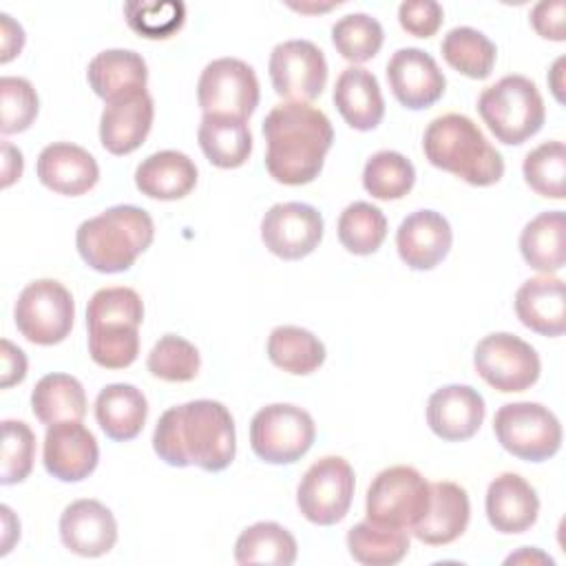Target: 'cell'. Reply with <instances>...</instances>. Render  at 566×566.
Instances as JSON below:
<instances>
[{
  "mask_svg": "<svg viewBox=\"0 0 566 566\" xmlns=\"http://www.w3.org/2000/svg\"><path fill=\"white\" fill-rule=\"evenodd\" d=\"M294 535L276 522H256L241 531L234 544L237 564H274L290 566L296 562Z\"/></svg>",
  "mask_w": 566,
  "mask_h": 566,
  "instance_id": "34",
  "label": "cell"
},
{
  "mask_svg": "<svg viewBox=\"0 0 566 566\" xmlns=\"http://www.w3.org/2000/svg\"><path fill=\"white\" fill-rule=\"evenodd\" d=\"M2 551L0 555H7L13 546V542L20 537V522L15 520L13 511L9 506H2Z\"/></svg>",
  "mask_w": 566,
  "mask_h": 566,
  "instance_id": "50",
  "label": "cell"
},
{
  "mask_svg": "<svg viewBox=\"0 0 566 566\" xmlns=\"http://www.w3.org/2000/svg\"><path fill=\"white\" fill-rule=\"evenodd\" d=\"M562 66H564V57H559V60L553 64L551 77H548V80H551V88H553L557 102H564V95H562V88H564V84H562Z\"/></svg>",
  "mask_w": 566,
  "mask_h": 566,
  "instance_id": "52",
  "label": "cell"
},
{
  "mask_svg": "<svg viewBox=\"0 0 566 566\" xmlns=\"http://www.w3.org/2000/svg\"><path fill=\"white\" fill-rule=\"evenodd\" d=\"M155 106L148 93L117 99L104 106L99 117V142L113 155L137 150L153 126Z\"/></svg>",
  "mask_w": 566,
  "mask_h": 566,
  "instance_id": "25",
  "label": "cell"
},
{
  "mask_svg": "<svg viewBox=\"0 0 566 566\" xmlns=\"http://www.w3.org/2000/svg\"><path fill=\"white\" fill-rule=\"evenodd\" d=\"M268 358L287 374L307 376L325 363V345L305 327L279 325L268 336Z\"/></svg>",
  "mask_w": 566,
  "mask_h": 566,
  "instance_id": "33",
  "label": "cell"
},
{
  "mask_svg": "<svg viewBox=\"0 0 566 566\" xmlns=\"http://www.w3.org/2000/svg\"><path fill=\"white\" fill-rule=\"evenodd\" d=\"M469 517L471 504L467 491L455 482H433L429 484L427 511L411 526V533L429 546H444L467 531Z\"/></svg>",
  "mask_w": 566,
  "mask_h": 566,
  "instance_id": "22",
  "label": "cell"
},
{
  "mask_svg": "<svg viewBox=\"0 0 566 566\" xmlns=\"http://www.w3.org/2000/svg\"><path fill=\"white\" fill-rule=\"evenodd\" d=\"M473 367L486 385L502 394L533 387L542 371L535 347L509 332L484 336L473 349Z\"/></svg>",
  "mask_w": 566,
  "mask_h": 566,
  "instance_id": "12",
  "label": "cell"
},
{
  "mask_svg": "<svg viewBox=\"0 0 566 566\" xmlns=\"http://www.w3.org/2000/svg\"><path fill=\"white\" fill-rule=\"evenodd\" d=\"M416 181L413 164L396 150L374 153L363 168L365 190L380 201L402 199Z\"/></svg>",
  "mask_w": 566,
  "mask_h": 566,
  "instance_id": "38",
  "label": "cell"
},
{
  "mask_svg": "<svg viewBox=\"0 0 566 566\" xmlns=\"http://www.w3.org/2000/svg\"><path fill=\"white\" fill-rule=\"evenodd\" d=\"M31 409L44 424L82 420L86 416V391L75 376L46 374L31 391Z\"/></svg>",
  "mask_w": 566,
  "mask_h": 566,
  "instance_id": "32",
  "label": "cell"
},
{
  "mask_svg": "<svg viewBox=\"0 0 566 566\" xmlns=\"http://www.w3.org/2000/svg\"><path fill=\"white\" fill-rule=\"evenodd\" d=\"M155 239V223L144 208L113 206L80 223L75 248L82 261L102 272H126Z\"/></svg>",
  "mask_w": 566,
  "mask_h": 566,
  "instance_id": "4",
  "label": "cell"
},
{
  "mask_svg": "<svg viewBox=\"0 0 566 566\" xmlns=\"http://www.w3.org/2000/svg\"><path fill=\"white\" fill-rule=\"evenodd\" d=\"M38 179L53 192L66 197H80L88 192L99 179V166L95 157L69 142H55L42 148L35 164Z\"/></svg>",
  "mask_w": 566,
  "mask_h": 566,
  "instance_id": "21",
  "label": "cell"
},
{
  "mask_svg": "<svg viewBox=\"0 0 566 566\" xmlns=\"http://www.w3.org/2000/svg\"><path fill=\"white\" fill-rule=\"evenodd\" d=\"M478 113L497 142L517 146L531 139L546 119L544 99L533 80L504 75L478 97Z\"/></svg>",
  "mask_w": 566,
  "mask_h": 566,
  "instance_id": "6",
  "label": "cell"
},
{
  "mask_svg": "<svg viewBox=\"0 0 566 566\" xmlns=\"http://www.w3.org/2000/svg\"><path fill=\"white\" fill-rule=\"evenodd\" d=\"M144 321L142 296L133 287H102L86 305L88 354L104 369H124L137 360Z\"/></svg>",
  "mask_w": 566,
  "mask_h": 566,
  "instance_id": "5",
  "label": "cell"
},
{
  "mask_svg": "<svg viewBox=\"0 0 566 566\" xmlns=\"http://www.w3.org/2000/svg\"><path fill=\"white\" fill-rule=\"evenodd\" d=\"M195 161L179 150H159L142 159L135 170V186L142 195L159 201H175L197 186Z\"/></svg>",
  "mask_w": 566,
  "mask_h": 566,
  "instance_id": "27",
  "label": "cell"
},
{
  "mask_svg": "<svg viewBox=\"0 0 566 566\" xmlns=\"http://www.w3.org/2000/svg\"><path fill=\"white\" fill-rule=\"evenodd\" d=\"M347 548L358 564L394 566L409 553V533L363 520L347 531Z\"/></svg>",
  "mask_w": 566,
  "mask_h": 566,
  "instance_id": "35",
  "label": "cell"
},
{
  "mask_svg": "<svg viewBox=\"0 0 566 566\" xmlns=\"http://www.w3.org/2000/svg\"><path fill=\"white\" fill-rule=\"evenodd\" d=\"M422 150L431 166L447 170L471 186H493L504 175V159L484 137L480 126L460 113H447L429 122Z\"/></svg>",
  "mask_w": 566,
  "mask_h": 566,
  "instance_id": "3",
  "label": "cell"
},
{
  "mask_svg": "<svg viewBox=\"0 0 566 566\" xmlns=\"http://www.w3.org/2000/svg\"><path fill=\"white\" fill-rule=\"evenodd\" d=\"M124 18L128 27L150 40H166L177 33L186 22V4L179 0L159 2H126Z\"/></svg>",
  "mask_w": 566,
  "mask_h": 566,
  "instance_id": "42",
  "label": "cell"
},
{
  "mask_svg": "<svg viewBox=\"0 0 566 566\" xmlns=\"http://www.w3.org/2000/svg\"><path fill=\"white\" fill-rule=\"evenodd\" d=\"M0 108H2V117H0L2 135L27 130L35 122L38 108H40V99L33 84L24 77L4 75L0 80Z\"/></svg>",
  "mask_w": 566,
  "mask_h": 566,
  "instance_id": "44",
  "label": "cell"
},
{
  "mask_svg": "<svg viewBox=\"0 0 566 566\" xmlns=\"http://www.w3.org/2000/svg\"><path fill=\"white\" fill-rule=\"evenodd\" d=\"M382 40V27L369 13H347L332 27V42L336 51L354 64L371 60L380 51Z\"/></svg>",
  "mask_w": 566,
  "mask_h": 566,
  "instance_id": "40",
  "label": "cell"
},
{
  "mask_svg": "<svg viewBox=\"0 0 566 566\" xmlns=\"http://www.w3.org/2000/svg\"><path fill=\"white\" fill-rule=\"evenodd\" d=\"M0 360H2V371H0V387L2 389H9V387L24 380V376H27V356L20 347H15L7 338H2V343H0Z\"/></svg>",
  "mask_w": 566,
  "mask_h": 566,
  "instance_id": "47",
  "label": "cell"
},
{
  "mask_svg": "<svg viewBox=\"0 0 566 566\" xmlns=\"http://www.w3.org/2000/svg\"><path fill=\"white\" fill-rule=\"evenodd\" d=\"M22 168V153L13 144L2 142V188H9L15 179H20Z\"/></svg>",
  "mask_w": 566,
  "mask_h": 566,
  "instance_id": "49",
  "label": "cell"
},
{
  "mask_svg": "<svg viewBox=\"0 0 566 566\" xmlns=\"http://www.w3.org/2000/svg\"><path fill=\"white\" fill-rule=\"evenodd\" d=\"M453 232L449 221L436 210H416L396 230V248L411 270H433L451 250Z\"/></svg>",
  "mask_w": 566,
  "mask_h": 566,
  "instance_id": "19",
  "label": "cell"
},
{
  "mask_svg": "<svg viewBox=\"0 0 566 566\" xmlns=\"http://www.w3.org/2000/svg\"><path fill=\"white\" fill-rule=\"evenodd\" d=\"M524 181L542 197L564 199L566 192V146L559 139L533 148L522 164Z\"/></svg>",
  "mask_w": 566,
  "mask_h": 566,
  "instance_id": "39",
  "label": "cell"
},
{
  "mask_svg": "<svg viewBox=\"0 0 566 566\" xmlns=\"http://www.w3.org/2000/svg\"><path fill=\"white\" fill-rule=\"evenodd\" d=\"M268 71L274 93L296 104L316 99L327 84V60L310 40L279 42L270 53Z\"/></svg>",
  "mask_w": 566,
  "mask_h": 566,
  "instance_id": "14",
  "label": "cell"
},
{
  "mask_svg": "<svg viewBox=\"0 0 566 566\" xmlns=\"http://www.w3.org/2000/svg\"><path fill=\"white\" fill-rule=\"evenodd\" d=\"M263 137L270 177L285 186H303L323 170L325 155L334 142V128L321 108L285 102L265 115Z\"/></svg>",
  "mask_w": 566,
  "mask_h": 566,
  "instance_id": "2",
  "label": "cell"
},
{
  "mask_svg": "<svg viewBox=\"0 0 566 566\" xmlns=\"http://www.w3.org/2000/svg\"><path fill=\"white\" fill-rule=\"evenodd\" d=\"M520 562H524V564H533V562H537V564H553V559L548 557V555H544L542 551H537V548H522L520 553H515V555H511V557H506V564H520Z\"/></svg>",
  "mask_w": 566,
  "mask_h": 566,
  "instance_id": "51",
  "label": "cell"
},
{
  "mask_svg": "<svg viewBox=\"0 0 566 566\" xmlns=\"http://www.w3.org/2000/svg\"><path fill=\"white\" fill-rule=\"evenodd\" d=\"M35 458V433L22 420L2 422V467L0 482L4 486L29 478Z\"/></svg>",
  "mask_w": 566,
  "mask_h": 566,
  "instance_id": "43",
  "label": "cell"
},
{
  "mask_svg": "<svg viewBox=\"0 0 566 566\" xmlns=\"http://www.w3.org/2000/svg\"><path fill=\"white\" fill-rule=\"evenodd\" d=\"M206 159L217 168H239L252 153V133L248 119L234 115L206 113L197 130Z\"/></svg>",
  "mask_w": 566,
  "mask_h": 566,
  "instance_id": "30",
  "label": "cell"
},
{
  "mask_svg": "<svg viewBox=\"0 0 566 566\" xmlns=\"http://www.w3.org/2000/svg\"><path fill=\"white\" fill-rule=\"evenodd\" d=\"M387 237V219L382 210L367 201L349 203L338 217V241L352 254H374Z\"/></svg>",
  "mask_w": 566,
  "mask_h": 566,
  "instance_id": "37",
  "label": "cell"
},
{
  "mask_svg": "<svg viewBox=\"0 0 566 566\" xmlns=\"http://www.w3.org/2000/svg\"><path fill=\"white\" fill-rule=\"evenodd\" d=\"M86 80L106 104L146 93V60L130 49H106L97 53L86 69Z\"/></svg>",
  "mask_w": 566,
  "mask_h": 566,
  "instance_id": "24",
  "label": "cell"
},
{
  "mask_svg": "<svg viewBox=\"0 0 566 566\" xmlns=\"http://www.w3.org/2000/svg\"><path fill=\"white\" fill-rule=\"evenodd\" d=\"M566 217L562 210H548L533 217L520 234L524 261L544 274L559 272L566 263Z\"/></svg>",
  "mask_w": 566,
  "mask_h": 566,
  "instance_id": "31",
  "label": "cell"
},
{
  "mask_svg": "<svg viewBox=\"0 0 566 566\" xmlns=\"http://www.w3.org/2000/svg\"><path fill=\"white\" fill-rule=\"evenodd\" d=\"M484 509L489 524L497 533L517 535L535 524L539 497L522 475L502 473L489 484Z\"/></svg>",
  "mask_w": 566,
  "mask_h": 566,
  "instance_id": "23",
  "label": "cell"
},
{
  "mask_svg": "<svg viewBox=\"0 0 566 566\" xmlns=\"http://www.w3.org/2000/svg\"><path fill=\"white\" fill-rule=\"evenodd\" d=\"M429 504V482L422 473L407 464L382 469L367 489L365 513L367 520L394 526L411 528Z\"/></svg>",
  "mask_w": 566,
  "mask_h": 566,
  "instance_id": "10",
  "label": "cell"
},
{
  "mask_svg": "<svg viewBox=\"0 0 566 566\" xmlns=\"http://www.w3.org/2000/svg\"><path fill=\"white\" fill-rule=\"evenodd\" d=\"M334 104L354 130H371L382 122L385 99L378 80L363 66H347L334 84Z\"/></svg>",
  "mask_w": 566,
  "mask_h": 566,
  "instance_id": "28",
  "label": "cell"
},
{
  "mask_svg": "<svg viewBox=\"0 0 566 566\" xmlns=\"http://www.w3.org/2000/svg\"><path fill=\"white\" fill-rule=\"evenodd\" d=\"M24 46V29L9 15V13H0V62L7 64L9 60H13Z\"/></svg>",
  "mask_w": 566,
  "mask_h": 566,
  "instance_id": "48",
  "label": "cell"
},
{
  "mask_svg": "<svg viewBox=\"0 0 566 566\" xmlns=\"http://www.w3.org/2000/svg\"><path fill=\"white\" fill-rule=\"evenodd\" d=\"M153 449L170 467L223 471L237 453L232 413L223 402L210 398L170 407L157 420Z\"/></svg>",
  "mask_w": 566,
  "mask_h": 566,
  "instance_id": "1",
  "label": "cell"
},
{
  "mask_svg": "<svg viewBox=\"0 0 566 566\" xmlns=\"http://www.w3.org/2000/svg\"><path fill=\"white\" fill-rule=\"evenodd\" d=\"M484 398L471 385H444L429 396L427 424L447 440L462 442L475 436L484 420Z\"/></svg>",
  "mask_w": 566,
  "mask_h": 566,
  "instance_id": "18",
  "label": "cell"
},
{
  "mask_svg": "<svg viewBox=\"0 0 566 566\" xmlns=\"http://www.w3.org/2000/svg\"><path fill=\"white\" fill-rule=\"evenodd\" d=\"M440 51L451 69L471 80L489 77L497 57V49L489 35L473 27H453L442 38Z\"/></svg>",
  "mask_w": 566,
  "mask_h": 566,
  "instance_id": "36",
  "label": "cell"
},
{
  "mask_svg": "<svg viewBox=\"0 0 566 566\" xmlns=\"http://www.w3.org/2000/svg\"><path fill=\"white\" fill-rule=\"evenodd\" d=\"M62 544L80 557L106 555L117 542V522L97 500H75L60 515Z\"/></svg>",
  "mask_w": 566,
  "mask_h": 566,
  "instance_id": "20",
  "label": "cell"
},
{
  "mask_svg": "<svg viewBox=\"0 0 566 566\" xmlns=\"http://www.w3.org/2000/svg\"><path fill=\"white\" fill-rule=\"evenodd\" d=\"M564 13H566V2L564 0H553V2L544 0V2H537L533 7L531 24L542 38L564 42L566 40Z\"/></svg>",
  "mask_w": 566,
  "mask_h": 566,
  "instance_id": "46",
  "label": "cell"
},
{
  "mask_svg": "<svg viewBox=\"0 0 566 566\" xmlns=\"http://www.w3.org/2000/svg\"><path fill=\"white\" fill-rule=\"evenodd\" d=\"M13 318L29 343L57 345L71 334L75 303L60 281L38 279L18 294Z\"/></svg>",
  "mask_w": 566,
  "mask_h": 566,
  "instance_id": "9",
  "label": "cell"
},
{
  "mask_svg": "<svg viewBox=\"0 0 566 566\" xmlns=\"http://www.w3.org/2000/svg\"><path fill=\"white\" fill-rule=\"evenodd\" d=\"M97 460V440L82 424V420H64L49 424L44 433L42 462L53 478L62 482H80L95 471Z\"/></svg>",
  "mask_w": 566,
  "mask_h": 566,
  "instance_id": "17",
  "label": "cell"
},
{
  "mask_svg": "<svg viewBox=\"0 0 566 566\" xmlns=\"http://www.w3.org/2000/svg\"><path fill=\"white\" fill-rule=\"evenodd\" d=\"M493 431L497 442L515 458L544 462L562 447L557 416L539 402H506L495 411Z\"/></svg>",
  "mask_w": 566,
  "mask_h": 566,
  "instance_id": "7",
  "label": "cell"
},
{
  "mask_svg": "<svg viewBox=\"0 0 566 566\" xmlns=\"http://www.w3.org/2000/svg\"><path fill=\"white\" fill-rule=\"evenodd\" d=\"M197 102L206 113L248 119L259 106L254 69L239 57H217L206 64L197 82Z\"/></svg>",
  "mask_w": 566,
  "mask_h": 566,
  "instance_id": "13",
  "label": "cell"
},
{
  "mask_svg": "<svg viewBox=\"0 0 566 566\" xmlns=\"http://www.w3.org/2000/svg\"><path fill=\"white\" fill-rule=\"evenodd\" d=\"M321 212L301 201L274 203L261 219V239L265 248L285 261H298L312 254L323 239Z\"/></svg>",
  "mask_w": 566,
  "mask_h": 566,
  "instance_id": "15",
  "label": "cell"
},
{
  "mask_svg": "<svg viewBox=\"0 0 566 566\" xmlns=\"http://www.w3.org/2000/svg\"><path fill=\"white\" fill-rule=\"evenodd\" d=\"M146 367L155 378L168 382H188L199 374L201 356L199 349L184 336L166 334L153 345Z\"/></svg>",
  "mask_w": 566,
  "mask_h": 566,
  "instance_id": "41",
  "label": "cell"
},
{
  "mask_svg": "<svg viewBox=\"0 0 566 566\" xmlns=\"http://www.w3.org/2000/svg\"><path fill=\"white\" fill-rule=\"evenodd\" d=\"M444 20V11L436 0H405L398 7L400 27L416 38H431Z\"/></svg>",
  "mask_w": 566,
  "mask_h": 566,
  "instance_id": "45",
  "label": "cell"
},
{
  "mask_svg": "<svg viewBox=\"0 0 566 566\" xmlns=\"http://www.w3.org/2000/svg\"><path fill=\"white\" fill-rule=\"evenodd\" d=\"M520 323L542 336H559L566 329L564 281L551 274L524 281L515 292Z\"/></svg>",
  "mask_w": 566,
  "mask_h": 566,
  "instance_id": "26",
  "label": "cell"
},
{
  "mask_svg": "<svg viewBox=\"0 0 566 566\" xmlns=\"http://www.w3.org/2000/svg\"><path fill=\"white\" fill-rule=\"evenodd\" d=\"M387 82L394 97L409 111H422L436 104L447 86L438 62L422 49H398L387 62Z\"/></svg>",
  "mask_w": 566,
  "mask_h": 566,
  "instance_id": "16",
  "label": "cell"
},
{
  "mask_svg": "<svg viewBox=\"0 0 566 566\" xmlns=\"http://www.w3.org/2000/svg\"><path fill=\"white\" fill-rule=\"evenodd\" d=\"M354 486L352 464L340 455H325L303 473L296 489V506L312 524L332 526L347 515Z\"/></svg>",
  "mask_w": 566,
  "mask_h": 566,
  "instance_id": "11",
  "label": "cell"
},
{
  "mask_svg": "<svg viewBox=\"0 0 566 566\" xmlns=\"http://www.w3.org/2000/svg\"><path fill=\"white\" fill-rule=\"evenodd\" d=\"M316 438L314 418L290 402L261 407L250 422V447L270 464H292L301 460Z\"/></svg>",
  "mask_w": 566,
  "mask_h": 566,
  "instance_id": "8",
  "label": "cell"
},
{
  "mask_svg": "<svg viewBox=\"0 0 566 566\" xmlns=\"http://www.w3.org/2000/svg\"><path fill=\"white\" fill-rule=\"evenodd\" d=\"M148 416V400L135 385H106L95 398V420L99 429L117 442L139 436Z\"/></svg>",
  "mask_w": 566,
  "mask_h": 566,
  "instance_id": "29",
  "label": "cell"
}]
</instances>
